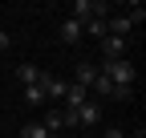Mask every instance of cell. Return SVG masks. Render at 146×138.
Segmentation results:
<instances>
[{"mask_svg":"<svg viewBox=\"0 0 146 138\" xmlns=\"http://www.w3.org/2000/svg\"><path fill=\"white\" fill-rule=\"evenodd\" d=\"M45 130H49V138L57 134V130H65V118H61V110H45V122H41Z\"/></svg>","mask_w":146,"mask_h":138,"instance_id":"obj_11","label":"cell"},{"mask_svg":"<svg viewBox=\"0 0 146 138\" xmlns=\"http://www.w3.org/2000/svg\"><path fill=\"white\" fill-rule=\"evenodd\" d=\"M126 49H130V41H122V37H102V61H122L126 57Z\"/></svg>","mask_w":146,"mask_h":138,"instance_id":"obj_4","label":"cell"},{"mask_svg":"<svg viewBox=\"0 0 146 138\" xmlns=\"http://www.w3.org/2000/svg\"><path fill=\"white\" fill-rule=\"evenodd\" d=\"M81 29H85V37H94V41H102V37H106V16H94V21H85Z\"/></svg>","mask_w":146,"mask_h":138,"instance_id":"obj_12","label":"cell"},{"mask_svg":"<svg viewBox=\"0 0 146 138\" xmlns=\"http://www.w3.org/2000/svg\"><path fill=\"white\" fill-rule=\"evenodd\" d=\"M110 8L102 4V0H73V21L85 25V21H94V16H106Z\"/></svg>","mask_w":146,"mask_h":138,"instance_id":"obj_2","label":"cell"},{"mask_svg":"<svg viewBox=\"0 0 146 138\" xmlns=\"http://www.w3.org/2000/svg\"><path fill=\"white\" fill-rule=\"evenodd\" d=\"M61 102H65V110H77V106H85V102H89V90H81V85H69Z\"/></svg>","mask_w":146,"mask_h":138,"instance_id":"obj_9","label":"cell"},{"mask_svg":"<svg viewBox=\"0 0 146 138\" xmlns=\"http://www.w3.org/2000/svg\"><path fill=\"white\" fill-rule=\"evenodd\" d=\"M4 49H8V33L0 29V53H4Z\"/></svg>","mask_w":146,"mask_h":138,"instance_id":"obj_17","label":"cell"},{"mask_svg":"<svg viewBox=\"0 0 146 138\" xmlns=\"http://www.w3.org/2000/svg\"><path fill=\"white\" fill-rule=\"evenodd\" d=\"M98 73H102L110 85H134V81H138V69H134L130 57H122V61H102Z\"/></svg>","mask_w":146,"mask_h":138,"instance_id":"obj_1","label":"cell"},{"mask_svg":"<svg viewBox=\"0 0 146 138\" xmlns=\"http://www.w3.org/2000/svg\"><path fill=\"white\" fill-rule=\"evenodd\" d=\"M134 25H130V16H106V33L110 37H122L126 41V33H130Z\"/></svg>","mask_w":146,"mask_h":138,"instance_id":"obj_8","label":"cell"},{"mask_svg":"<svg viewBox=\"0 0 146 138\" xmlns=\"http://www.w3.org/2000/svg\"><path fill=\"white\" fill-rule=\"evenodd\" d=\"M81 138H94V134H81Z\"/></svg>","mask_w":146,"mask_h":138,"instance_id":"obj_19","label":"cell"},{"mask_svg":"<svg viewBox=\"0 0 146 138\" xmlns=\"http://www.w3.org/2000/svg\"><path fill=\"white\" fill-rule=\"evenodd\" d=\"M106 138H122V130H118V126H110V130H106Z\"/></svg>","mask_w":146,"mask_h":138,"instance_id":"obj_18","label":"cell"},{"mask_svg":"<svg viewBox=\"0 0 146 138\" xmlns=\"http://www.w3.org/2000/svg\"><path fill=\"white\" fill-rule=\"evenodd\" d=\"M85 37V29L77 25V21H73V16H69V21H61V41H69V45H77Z\"/></svg>","mask_w":146,"mask_h":138,"instance_id":"obj_10","label":"cell"},{"mask_svg":"<svg viewBox=\"0 0 146 138\" xmlns=\"http://www.w3.org/2000/svg\"><path fill=\"white\" fill-rule=\"evenodd\" d=\"M21 138H49V130H45L41 122H25V126H21Z\"/></svg>","mask_w":146,"mask_h":138,"instance_id":"obj_13","label":"cell"},{"mask_svg":"<svg viewBox=\"0 0 146 138\" xmlns=\"http://www.w3.org/2000/svg\"><path fill=\"white\" fill-rule=\"evenodd\" d=\"M36 85L45 90V102H57V98H65V90H69V81H65V77H53V73H41Z\"/></svg>","mask_w":146,"mask_h":138,"instance_id":"obj_5","label":"cell"},{"mask_svg":"<svg viewBox=\"0 0 146 138\" xmlns=\"http://www.w3.org/2000/svg\"><path fill=\"white\" fill-rule=\"evenodd\" d=\"M94 81H98V65L81 61V65H77V73H73V85H81V90H89Z\"/></svg>","mask_w":146,"mask_h":138,"instance_id":"obj_7","label":"cell"},{"mask_svg":"<svg viewBox=\"0 0 146 138\" xmlns=\"http://www.w3.org/2000/svg\"><path fill=\"white\" fill-rule=\"evenodd\" d=\"M110 98H114V102H130V98H134V85H114Z\"/></svg>","mask_w":146,"mask_h":138,"instance_id":"obj_16","label":"cell"},{"mask_svg":"<svg viewBox=\"0 0 146 138\" xmlns=\"http://www.w3.org/2000/svg\"><path fill=\"white\" fill-rule=\"evenodd\" d=\"M89 90H94L98 98H110V94H114V85H110V81H106V77L98 73V81H94V85H89Z\"/></svg>","mask_w":146,"mask_h":138,"instance_id":"obj_15","label":"cell"},{"mask_svg":"<svg viewBox=\"0 0 146 138\" xmlns=\"http://www.w3.org/2000/svg\"><path fill=\"white\" fill-rule=\"evenodd\" d=\"M16 81H21L25 85V90H29V85H36V81H41V69H36L33 61H21V65H16V73H12Z\"/></svg>","mask_w":146,"mask_h":138,"instance_id":"obj_6","label":"cell"},{"mask_svg":"<svg viewBox=\"0 0 146 138\" xmlns=\"http://www.w3.org/2000/svg\"><path fill=\"white\" fill-rule=\"evenodd\" d=\"M25 102H29V106H45V90H41V85H29V90H25Z\"/></svg>","mask_w":146,"mask_h":138,"instance_id":"obj_14","label":"cell"},{"mask_svg":"<svg viewBox=\"0 0 146 138\" xmlns=\"http://www.w3.org/2000/svg\"><path fill=\"white\" fill-rule=\"evenodd\" d=\"M73 118H77V126H81V130L98 126V122H102V102H98V98H89L85 106H77V110H73Z\"/></svg>","mask_w":146,"mask_h":138,"instance_id":"obj_3","label":"cell"}]
</instances>
